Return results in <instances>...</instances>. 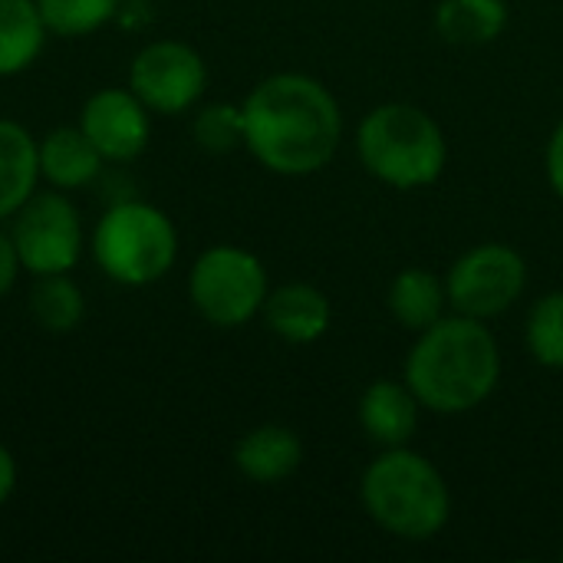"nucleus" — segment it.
Here are the masks:
<instances>
[{"label":"nucleus","instance_id":"f257e3e1","mask_svg":"<svg viewBox=\"0 0 563 563\" xmlns=\"http://www.w3.org/2000/svg\"><path fill=\"white\" fill-rule=\"evenodd\" d=\"M244 145L274 175L303 178L327 168L343 142V112L333 92L303 73H277L241 106Z\"/></svg>","mask_w":563,"mask_h":563},{"label":"nucleus","instance_id":"f03ea898","mask_svg":"<svg viewBox=\"0 0 563 563\" xmlns=\"http://www.w3.org/2000/svg\"><path fill=\"white\" fill-rule=\"evenodd\" d=\"M501 379V350L485 320L455 313L419 333L406 356V386L435 416H462L492 399Z\"/></svg>","mask_w":563,"mask_h":563},{"label":"nucleus","instance_id":"7ed1b4c3","mask_svg":"<svg viewBox=\"0 0 563 563\" xmlns=\"http://www.w3.org/2000/svg\"><path fill=\"white\" fill-rule=\"evenodd\" d=\"M360 501L373 525L402 541H432L452 518V492L442 472L419 452L383 449L360 482Z\"/></svg>","mask_w":563,"mask_h":563},{"label":"nucleus","instance_id":"20e7f679","mask_svg":"<svg viewBox=\"0 0 563 563\" xmlns=\"http://www.w3.org/2000/svg\"><path fill=\"white\" fill-rule=\"evenodd\" d=\"M363 168L389 188L416 191L442 178L449 142L442 125L412 102H383L356 129Z\"/></svg>","mask_w":563,"mask_h":563},{"label":"nucleus","instance_id":"39448f33","mask_svg":"<svg viewBox=\"0 0 563 563\" xmlns=\"http://www.w3.org/2000/svg\"><path fill=\"white\" fill-rule=\"evenodd\" d=\"M102 274L119 284L145 287L165 277L178 254V234L172 221L142 201H122L109 208L92 238Z\"/></svg>","mask_w":563,"mask_h":563},{"label":"nucleus","instance_id":"423d86ee","mask_svg":"<svg viewBox=\"0 0 563 563\" xmlns=\"http://www.w3.org/2000/svg\"><path fill=\"white\" fill-rule=\"evenodd\" d=\"M188 294L195 310L221 330L244 327L251 317L261 313L271 287H267V271L264 264L234 244H218L208 247L188 277Z\"/></svg>","mask_w":563,"mask_h":563},{"label":"nucleus","instance_id":"0eeeda50","mask_svg":"<svg viewBox=\"0 0 563 563\" xmlns=\"http://www.w3.org/2000/svg\"><path fill=\"white\" fill-rule=\"evenodd\" d=\"M528 287V261L501 241L468 247L445 277L449 307L455 313L492 320L511 310Z\"/></svg>","mask_w":563,"mask_h":563},{"label":"nucleus","instance_id":"6e6552de","mask_svg":"<svg viewBox=\"0 0 563 563\" xmlns=\"http://www.w3.org/2000/svg\"><path fill=\"white\" fill-rule=\"evenodd\" d=\"M10 241L30 274H66L79 261V211L63 195H30L13 211Z\"/></svg>","mask_w":563,"mask_h":563},{"label":"nucleus","instance_id":"1a4fd4ad","mask_svg":"<svg viewBox=\"0 0 563 563\" xmlns=\"http://www.w3.org/2000/svg\"><path fill=\"white\" fill-rule=\"evenodd\" d=\"M129 86L145 109L172 115L201 99L208 86V69L191 46L175 40H158L135 56L129 69Z\"/></svg>","mask_w":563,"mask_h":563},{"label":"nucleus","instance_id":"9d476101","mask_svg":"<svg viewBox=\"0 0 563 563\" xmlns=\"http://www.w3.org/2000/svg\"><path fill=\"white\" fill-rule=\"evenodd\" d=\"M79 129L109 162L135 158L148 142V115L135 92L102 89L82 106Z\"/></svg>","mask_w":563,"mask_h":563},{"label":"nucleus","instance_id":"9b49d317","mask_svg":"<svg viewBox=\"0 0 563 563\" xmlns=\"http://www.w3.org/2000/svg\"><path fill=\"white\" fill-rule=\"evenodd\" d=\"M419 399L416 393L396 379H376L363 389L356 419L366 439L379 449H399L409 445V439L419 429Z\"/></svg>","mask_w":563,"mask_h":563},{"label":"nucleus","instance_id":"f8f14e48","mask_svg":"<svg viewBox=\"0 0 563 563\" xmlns=\"http://www.w3.org/2000/svg\"><path fill=\"white\" fill-rule=\"evenodd\" d=\"M261 313H264L267 330L294 346L317 343L330 330V320H333L327 294L313 284H284L271 290Z\"/></svg>","mask_w":563,"mask_h":563},{"label":"nucleus","instance_id":"ddd939ff","mask_svg":"<svg viewBox=\"0 0 563 563\" xmlns=\"http://www.w3.org/2000/svg\"><path fill=\"white\" fill-rule=\"evenodd\" d=\"M300 462H303V445L297 432L287 426H257L234 449L238 472L257 485H277L290 478L300 468Z\"/></svg>","mask_w":563,"mask_h":563},{"label":"nucleus","instance_id":"4468645a","mask_svg":"<svg viewBox=\"0 0 563 563\" xmlns=\"http://www.w3.org/2000/svg\"><path fill=\"white\" fill-rule=\"evenodd\" d=\"M386 303H389L393 320L402 330L422 333L445 317V307H449L445 280H439L426 267H406L393 277Z\"/></svg>","mask_w":563,"mask_h":563},{"label":"nucleus","instance_id":"2eb2a0df","mask_svg":"<svg viewBox=\"0 0 563 563\" xmlns=\"http://www.w3.org/2000/svg\"><path fill=\"white\" fill-rule=\"evenodd\" d=\"M36 155L40 175L56 188H79L102 168V155L82 129H53L36 145Z\"/></svg>","mask_w":563,"mask_h":563},{"label":"nucleus","instance_id":"dca6fc26","mask_svg":"<svg viewBox=\"0 0 563 563\" xmlns=\"http://www.w3.org/2000/svg\"><path fill=\"white\" fill-rule=\"evenodd\" d=\"M508 0H442L435 7V30L452 46H485L508 30Z\"/></svg>","mask_w":563,"mask_h":563},{"label":"nucleus","instance_id":"f3484780","mask_svg":"<svg viewBox=\"0 0 563 563\" xmlns=\"http://www.w3.org/2000/svg\"><path fill=\"white\" fill-rule=\"evenodd\" d=\"M40 178V155L30 132L16 122L0 119V221L33 195Z\"/></svg>","mask_w":563,"mask_h":563},{"label":"nucleus","instance_id":"a211bd4d","mask_svg":"<svg viewBox=\"0 0 563 563\" xmlns=\"http://www.w3.org/2000/svg\"><path fill=\"white\" fill-rule=\"evenodd\" d=\"M46 23L36 0H0V76L26 69L43 49Z\"/></svg>","mask_w":563,"mask_h":563},{"label":"nucleus","instance_id":"6ab92c4d","mask_svg":"<svg viewBox=\"0 0 563 563\" xmlns=\"http://www.w3.org/2000/svg\"><path fill=\"white\" fill-rule=\"evenodd\" d=\"M30 313L49 333H69L82 320V294L66 274H43L30 290Z\"/></svg>","mask_w":563,"mask_h":563},{"label":"nucleus","instance_id":"aec40b11","mask_svg":"<svg viewBox=\"0 0 563 563\" xmlns=\"http://www.w3.org/2000/svg\"><path fill=\"white\" fill-rule=\"evenodd\" d=\"M525 343L534 363H541L544 369H563V290L544 294L531 307Z\"/></svg>","mask_w":563,"mask_h":563},{"label":"nucleus","instance_id":"412c9836","mask_svg":"<svg viewBox=\"0 0 563 563\" xmlns=\"http://www.w3.org/2000/svg\"><path fill=\"white\" fill-rule=\"evenodd\" d=\"M46 30L59 36H86L99 30L119 7V0H36Z\"/></svg>","mask_w":563,"mask_h":563},{"label":"nucleus","instance_id":"4be33fe9","mask_svg":"<svg viewBox=\"0 0 563 563\" xmlns=\"http://www.w3.org/2000/svg\"><path fill=\"white\" fill-rule=\"evenodd\" d=\"M195 142L211 155H228L244 145V112L231 102H211L195 115Z\"/></svg>","mask_w":563,"mask_h":563},{"label":"nucleus","instance_id":"5701e85b","mask_svg":"<svg viewBox=\"0 0 563 563\" xmlns=\"http://www.w3.org/2000/svg\"><path fill=\"white\" fill-rule=\"evenodd\" d=\"M544 162H548V181H551L554 195L563 201V122H558V129L551 132Z\"/></svg>","mask_w":563,"mask_h":563},{"label":"nucleus","instance_id":"b1692460","mask_svg":"<svg viewBox=\"0 0 563 563\" xmlns=\"http://www.w3.org/2000/svg\"><path fill=\"white\" fill-rule=\"evenodd\" d=\"M16 271H20V257H16V247L10 241V234H0V297L13 287L16 280Z\"/></svg>","mask_w":563,"mask_h":563},{"label":"nucleus","instance_id":"393cba45","mask_svg":"<svg viewBox=\"0 0 563 563\" xmlns=\"http://www.w3.org/2000/svg\"><path fill=\"white\" fill-rule=\"evenodd\" d=\"M13 485H16V465H13V455L0 445V505L10 498Z\"/></svg>","mask_w":563,"mask_h":563},{"label":"nucleus","instance_id":"a878e982","mask_svg":"<svg viewBox=\"0 0 563 563\" xmlns=\"http://www.w3.org/2000/svg\"><path fill=\"white\" fill-rule=\"evenodd\" d=\"M561 558H563V554H561Z\"/></svg>","mask_w":563,"mask_h":563}]
</instances>
